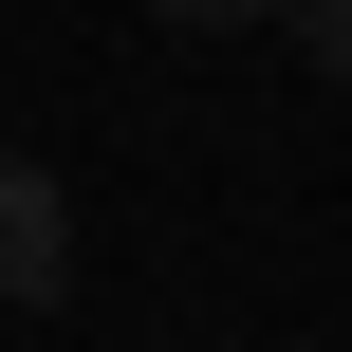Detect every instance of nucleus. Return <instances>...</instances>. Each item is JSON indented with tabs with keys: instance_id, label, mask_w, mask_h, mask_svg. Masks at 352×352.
<instances>
[{
	"instance_id": "f257e3e1",
	"label": "nucleus",
	"mask_w": 352,
	"mask_h": 352,
	"mask_svg": "<svg viewBox=\"0 0 352 352\" xmlns=\"http://www.w3.org/2000/svg\"><path fill=\"white\" fill-rule=\"evenodd\" d=\"M56 297H74V186L0 148V316H56Z\"/></svg>"
},
{
	"instance_id": "f03ea898",
	"label": "nucleus",
	"mask_w": 352,
	"mask_h": 352,
	"mask_svg": "<svg viewBox=\"0 0 352 352\" xmlns=\"http://www.w3.org/2000/svg\"><path fill=\"white\" fill-rule=\"evenodd\" d=\"M278 19H297V56H316V74H352V0H278Z\"/></svg>"
},
{
	"instance_id": "7ed1b4c3",
	"label": "nucleus",
	"mask_w": 352,
	"mask_h": 352,
	"mask_svg": "<svg viewBox=\"0 0 352 352\" xmlns=\"http://www.w3.org/2000/svg\"><path fill=\"white\" fill-rule=\"evenodd\" d=\"M167 37H241V19H278V0H148Z\"/></svg>"
}]
</instances>
